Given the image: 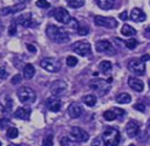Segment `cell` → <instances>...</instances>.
<instances>
[{"label":"cell","mask_w":150,"mask_h":146,"mask_svg":"<svg viewBox=\"0 0 150 146\" xmlns=\"http://www.w3.org/2000/svg\"><path fill=\"white\" fill-rule=\"evenodd\" d=\"M46 34L52 41L56 43H67L70 40L69 34L66 32V29L55 25H48L46 28Z\"/></svg>","instance_id":"obj_1"},{"label":"cell","mask_w":150,"mask_h":146,"mask_svg":"<svg viewBox=\"0 0 150 146\" xmlns=\"http://www.w3.org/2000/svg\"><path fill=\"white\" fill-rule=\"evenodd\" d=\"M102 140L105 146H117L121 140V134L115 127L108 126L102 134Z\"/></svg>","instance_id":"obj_2"},{"label":"cell","mask_w":150,"mask_h":146,"mask_svg":"<svg viewBox=\"0 0 150 146\" xmlns=\"http://www.w3.org/2000/svg\"><path fill=\"white\" fill-rule=\"evenodd\" d=\"M18 95V98L21 103H25V104H29V103H33L36 98V93L35 91L29 88V86H22L16 92Z\"/></svg>","instance_id":"obj_3"},{"label":"cell","mask_w":150,"mask_h":146,"mask_svg":"<svg viewBox=\"0 0 150 146\" xmlns=\"http://www.w3.org/2000/svg\"><path fill=\"white\" fill-rule=\"evenodd\" d=\"M40 65H41L42 69H45V70H47L49 72H57L60 70V68H61L60 62L57 60L53 58V57H46V58L41 60Z\"/></svg>","instance_id":"obj_4"},{"label":"cell","mask_w":150,"mask_h":146,"mask_svg":"<svg viewBox=\"0 0 150 146\" xmlns=\"http://www.w3.org/2000/svg\"><path fill=\"white\" fill-rule=\"evenodd\" d=\"M128 69L135 74V75H138V76H142L144 75L145 72V64L142 60H138V58H132L129 61L128 63Z\"/></svg>","instance_id":"obj_5"},{"label":"cell","mask_w":150,"mask_h":146,"mask_svg":"<svg viewBox=\"0 0 150 146\" xmlns=\"http://www.w3.org/2000/svg\"><path fill=\"white\" fill-rule=\"evenodd\" d=\"M71 49L80 56H88L91 51L90 43L87 41H77L71 46Z\"/></svg>","instance_id":"obj_6"},{"label":"cell","mask_w":150,"mask_h":146,"mask_svg":"<svg viewBox=\"0 0 150 146\" xmlns=\"http://www.w3.org/2000/svg\"><path fill=\"white\" fill-rule=\"evenodd\" d=\"M95 25L100 26V27H104L108 29H112L116 28L117 26V21L114 18H107V16H101V15H96L94 18Z\"/></svg>","instance_id":"obj_7"},{"label":"cell","mask_w":150,"mask_h":146,"mask_svg":"<svg viewBox=\"0 0 150 146\" xmlns=\"http://www.w3.org/2000/svg\"><path fill=\"white\" fill-rule=\"evenodd\" d=\"M89 86H90V89L95 90L100 96L105 95L109 91V89H110L109 83L105 82V81H103V79H95V81H93L89 84Z\"/></svg>","instance_id":"obj_8"},{"label":"cell","mask_w":150,"mask_h":146,"mask_svg":"<svg viewBox=\"0 0 150 146\" xmlns=\"http://www.w3.org/2000/svg\"><path fill=\"white\" fill-rule=\"evenodd\" d=\"M70 135L73 137L74 140H76V141H79V142H86V141H88V139H89L88 132L84 131V130L81 128V127H77V126H75V127H73V128L70 130Z\"/></svg>","instance_id":"obj_9"},{"label":"cell","mask_w":150,"mask_h":146,"mask_svg":"<svg viewBox=\"0 0 150 146\" xmlns=\"http://www.w3.org/2000/svg\"><path fill=\"white\" fill-rule=\"evenodd\" d=\"M66 89H67V84L64 81H61V79H57V81H54L50 85V92L53 96H60V95H63L66 92Z\"/></svg>","instance_id":"obj_10"},{"label":"cell","mask_w":150,"mask_h":146,"mask_svg":"<svg viewBox=\"0 0 150 146\" xmlns=\"http://www.w3.org/2000/svg\"><path fill=\"white\" fill-rule=\"evenodd\" d=\"M53 14H54L55 20L59 21L60 23H64V25H67V23L70 21V15H69L68 11L64 9V8H62V7L56 8V9L54 11Z\"/></svg>","instance_id":"obj_11"},{"label":"cell","mask_w":150,"mask_h":146,"mask_svg":"<svg viewBox=\"0 0 150 146\" xmlns=\"http://www.w3.org/2000/svg\"><path fill=\"white\" fill-rule=\"evenodd\" d=\"M95 49L98 53H105V54H111L114 53V48L112 44L110 43V41L108 40H100L96 42L95 44Z\"/></svg>","instance_id":"obj_12"},{"label":"cell","mask_w":150,"mask_h":146,"mask_svg":"<svg viewBox=\"0 0 150 146\" xmlns=\"http://www.w3.org/2000/svg\"><path fill=\"white\" fill-rule=\"evenodd\" d=\"M125 132H127L128 137L135 138L138 134V132H139V123L136 121V120L128 121V124L125 125Z\"/></svg>","instance_id":"obj_13"},{"label":"cell","mask_w":150,"mask_h":146,"mask_svg":"<svg viewBox=\"0 0 150 146\" xmlns=\"http://www.w3.org/2000/svg\"><path fill=\"white\" fill-rule=\"evenodd\" d=\"M46 105L47 107L53 111V112H59L60 109H61V100L59 99V97L56 96H53V97H49L47 100H46Z\"/></svg>","instance_id":"obj_14"},{"label":"cell","mask_w":150,"mask_h":146,"mask_svg":"<svg viewBox=\"0 0 150 146\" xmlns=\"http://www.w3.org/2000/svg\"><path fill=\"white\" fill-rule=\"evenodd\" d=\"M25 8V5L23 4H18L15 6H7V7H4L0 9V14L1 15H9V14H14V13H18L20 11H22Z\"/></svg>","instance_id":"obj_15"},{"label":"cell","mask_w":150,"mask_h":146,"mask_svg":"<svg viewBox=\"0 0 150 146\" xmlns=\"http://www.w3.org/2000/svg\"><path fill=\"white\" fill-rule=\"evenodd\" d=\"M16 22H19L20 25H22L23 27H35V21L32 20V16H30L29 13L23 14V15H20L16 19Z\"/></svg>","instance_id":"obj_16"},{"label":"cell","mask_w":150,"mask_h":146,"mask_svg":"<svg viewBox=\"0 0 150 146\" xmlns=\"http://www.w3.org/2000/svg\"><path fill=\"white\" fill-rule=\"evenodd\" d=\"M128 84H129V86H130L131 89H134L135 91H138V92H142L143 89H144L143 82H142L139 78H136V77H129Z\"/></svg>","instance_id":"obj_17"},{"label":"cell","mask_w":150,"mask_h":146,"mask_svg":"<svg viewBox=\"0 0 150 146\" xmlns=\"http://www.w3.org/2000/svg\"><path fill=\"white\" fill-rule=\"evenodd\" d=\"M130 18H131V20L135 21V22H143V21L146 19V15H145V13H144L142 9H139V8H134V9L131 11Z\"/></svg>","instance_id":"obj_18"},{"label":"cell","mask_w":150,"mask_h":146,"mask_svg":"<svg viewBox=\"0 0 150 146\" xmlns=\"http://www.w3.org/2000/svg\"><path fill=\"white\" fill-rule=\"evenodd\" d=\"M68 114L71 117V118H77L82 114V107L80 104L77 103H71L69 106H68Z\"/></svg>","instance_id":"obj_19"},{"label":"cell","mask_w":150,"mask_h":146,"mask_svg":"<svg viewBox=\"0 0 150 146\" xmlns=\"http://www.w3.org/2000/svg\"><path fill=\"white\" fill-rule=\"evenodd\" d=\"M29 116H30V109L29 107H19L14 112V117L15 118L23 119V120H27L29 118Z\"/></svg>","instance_id":"obj_20"},{"label":"cell","mask_w":150,"mask_h":146,"mask_svg":"<svg viewBox=\"0 0 150 146\" xmlns=\"http://www.w3.org/2000/svg\"><path fill=\"white\" fill-rule=\"evenodd\" d=\"M96 4L100 8L108 11V9H111L114 7L115 0H96Z\"/></svg>","instance_id":"obj_21"},{"label":"cell","mask_w":150,"mask_h":146,"mask_svg":"<svg viewBox=\"0 0 150 146\" xmlns=\"http://www.w3.org/2000/svg\"><path fill=\"white\" fill-rule=\"evenodd\" d=\"M34 75H35V69H34V67H33L30 63L26 64V65L23 67V77H25L26 79H30V78H33Z\"/></svg>","instance_id":"obj_22"},{"label":"cell","mask_w":150,"mask_h":146,"mask_svg":"<svg viewBox=\"0 0 150 146\" xmlns=\"http://www.w3.org/2000/svg\"><path fill=\"white\" fill-rule=\"evenodd\" d=\"M121 34L124 36H134L136 34V30H135V28H132L129 25H123L121 28Z\"/></svg>","instance_id":"obj_23"},{"label":"cell","mask_w":150,"mask_h":146,"mask_svg":"<svg viewBox=\"0 0 150 146\" xmlns=\"http://www.w3.org/2000/svg\"><path fill=\"white\" fill-rule=\"evenodd\" d=\"M116 102H117L118 104H128V103L131 102V97H130V95L123 92V93L117 95V97H116Z\"/></svg>","instance_id":"obj_24"},{"label":"cell","mask_w":150,"mask_h":146,"mask_svg":"<svg viewBox=\"0 0 150 146\" xmlns=\"http://www.w3.org/2000/svg\"><path fill=\"white\" fill-rule=\"evenodd\" d=\"M83 103L88 106H94L96 104V97L94 95H86L83 98H82Z\"/></svg>","instance_id":"obj_25"},{"label":"cell","mask_w":150,"mask_h":146,"mask_svg":"<svg viewBox=\"0 0 150 146\" xmlns=\"http://www.w3.org/2000/svg\"><path fill=\"white\" fill-rule=\"evenodd\" d=\"M111 67L112 65H111V63L109 61H102L100 63V65H98V68H100V70L102 72H109L111 70Z\"/></svg>","instance_id":"obj_26"},{"label":"cell","mask_w":150,"mask_h":146,"mask_svg":"<svg viewBox=\"0 0 150 146\" xmlns=\"http://www.w3.org/2000/svg\"><path fill=\"white\" fill-rule=\"evenodd\" d=\"M103 118L108 121H111V120H115L117 118V116L112 110H107V111L103 112Z\"/></svg>","instance_id":"obj_27"},{"label":"cell","mask_w":150,"mask_h":146,"mask_svg":"<svg viewBox=\"0 0 150 146\" xmlns=\"http://www.w3.org/2000/svg\"><path fill=\"white\" fill-rule=\"evenodd\" d=\"M67 4L71 8H80L84 5V0H67Z\"/></svg>","instance_id":"obj_28"},{"label":"cell","mask_w":150,"mask_h":146,"mask_svg":"<svg viewBox=\"0 0 150 146\" xmlns=\"http://www.w3.org/2000/svg\"><path fill=\"white\" fill-rule=\"evenodd\" d=\"M60 144H61V146H75L74 141L69 137H61Z\"/></svg>","instance_id":"obj_29"},{"label":"cell","mask_w":150,"mask_h":146,"mask_svg":"<svg viewBox=\"0 0 150 146\" xmlns=\"http://www.w3.org/2000/svg\"><path fill=\"white\" fill-rule=\"evenodd\" d=\"M77 33H79V35H81V36H84V35H87L88 33H89V28H88V26L87 25H79V27H77Z\"/></svg>","instance_id":"obj_30"},{"label":"cell","mask_w":150,"mask_h":146,"mask_svg":"<svg viewBox=\"0 0 150 146\" xmlns=\"http://www.w3.org/2000/svg\"><path fill=\"white\" fill-rule=\"evenodd\" d=\"M18 134H19V131L16 127H8V130H7V137L8 138L14 139L18 137Z\"/></svg>","instance_id":"obj_31"},{"label":"cell","mask_w":150,"mask_h":146,"mask_svg":"<svg viewBox=\"0 0 150 146\" xmlns=\"http://www.w3.org/2000/svg\"><path fill=\"white\" fill-rule=\"evenodd\" d=\"M42 146H53V135L47 134L42 140Z\"/></svg>","instance_id":"obj_32"},{"label":"cell","mask_w":150,"mask_h":146,"mask_svg":"<svg viewBox=\"0 0 150 146\" xmlns=\"http://www.w3.org/2000/svg\"><path fill=\"white\" fill-rule=\"evenodd\" d=\"M124 44H125V47H127L128 49H134V48H136V46H137V41H136L135 39H129V40H127V41L124 42Z\"/></svg>","instance_id":"obj_33"},{"label":"cell","mask_w":150,"mask_h":146,"mask_svg":"<svg viewBox=\"0 0 150 146\" xmlns=\"http://www.w3.org/2000/svg\"><path fill=\"white\" fill-rule=\"evenodd\" d=\"M66 62H67V64H68L69 67H75V65L77 64V58H76L75 56H68Z\"/></svg>","instance_id":"obj_34"},{"label":"cell","mask_w":150,"mask_h":146,"mask_svg":"<svg viewBox=\"0 0 150 146\" xmlns=\"http://www.w3.org/2000/svg\"><path fill=\"white\" fill-rule=\"evenodd\" d=\"M36 6L40 7V8H48L50 5H49V2L47 0H38L36 1Z\"/></svg>","instance_id":"obj_35"},{"label":"cell","mask_w":150,"mask_h":146,"mask_svg":"<svg viewBox=\"0 0 150 146\" xmlns=\"http://www.w3.org/2000/svg\"><path fill=\"white\" fill-rule=\"evenodd\" d=\"M134 109H136L137 111H141V112H144L145 111V105L143 103H137L134 105Z\"/></svg>","instance_id":"obj_36"},{"label":"cell","mask_w":150,"mask_h":146,"mask_svg":"<svg viewBox=\"0 0 150 146\" xmlns=\"http://www.w3.org/2000/svg\"><path fill=\"white\" fill-rule=\"evenodd\" d=\"M67 25H69L70 28H73V29H77V27H79V22H77L75 19H70V21H69Z\"/></svg>","instance_id":"obj_37"},{"label":"cell","mask_w":150,"mask_h":146,"mask_svg":"<svg viewBox=\"0 0 150 146\" xmlns=\"http://www.w3.org/2000/svg\"><path fill=\"white\" fill-rule=\"evenodd\" d=\"M21 79H22V77H21V75H15L13 78H12V83L13 84H19L20 82H21Z\"/></svg>","instance_id":"obj_38"},{"label":"cell","mask_w":150,"mask_h":146,"mask_svg":"<svg viewBox=\"0 0 150 146\" xmlns=\"http://www.w3.org/2000/svg\"><path fill=\"white\" fill-rule=\"evenodd\" d=\"M7 76H8V74H7L6 69L1 67V68H0V78H1V79H5V78H7Z\"/></svg>","instance_id":"obj_39"},{"label":"cell","mask_w":150,"mask_h":146,"mask_svg":"<svg viewBox=\"0 0 150 146\" xmlns=\"http://www.w3.org/2000/svg\"><path fill=\"white\" fill-rule=\"evenodd\" d=\"M15 32H16V26H15L14 23H12V25L9 26L8 34H9V35H14V34H15Z\"/></svg>","instance_id":"obj_40"},{"label":"cell","mask_w":150,"mask_h":146,"mask_svg":"<svg viewBox=\"0 0 150 146\" xmlns=\"http://www.w3.org/2000/svg\"><path fill=\"white\" fill-rule=\"evenodd\" d=\"M112 111L116 113V116H117V117H118V116H123V114H124V110L118 109V107H112Z\"/></svg>","instance_id":"obj_41"},{"label":"cell","mask_w":150,"mask_h":146,"mask_svg":"<svg viewBox=\"0 0 150 146\" xmlns=\"http://www.w3.org/2000/svg\"><path fill=\"white\" fill-rule=\"evenodd\" d=\"M120 19L123 20V21L127 20V19H128V14H127V12H122V13L120 14Z\"/></svg>","instance_id":"obj_42"},{"label":"cell","mask_w":150,"mask_h":146,"mask_svg":"<svg viewBox=\"0 0 150 146\" xmlns=\"http://www.w3.org/2000/svg\"><path fill=\"white\" fill-rule=\"evenodd\" d=\"M8 123V119H6V118H2V119H0V127L1 128H4V124L6 125Z\"/></svg>","instance_id":"obj_43"},{"label":"cell","mask_w":150,"mask_h":146,"mask_svg":"<svg viewBox=\"0 0 150 146\" xmlns=\"http://www.w3.org/2000/svg\"><path fill=\"white\" fill-rule=\"evenodd\" d=\"M27 48H28V50H30V51H33V53H35V51H36L35 47H34V46H32V44H28V46H27Z\"/></svg>","instance_id":"obj_44"},{"label":"cell","mask_w":150,"mask_h":146,"mask_svg":"<svg viewBox=\"0 0 150 146\" xmlns=\"http://www.w3.org/2000/svg\"><path fill=\"white\" fill-rule=\"evenodd\" d=\"M144 34H145V37H150V28H149V27H146V28H145Z\"/></svg>","instance_id":"obj_45"},{"label":"cell","mask_w":150,"mask_h":146,"mask_svg":"<svg viewBox=\"0 0 150 146\" xmlns=\"http://www.w3.org/2000/svg\"><path fill=\"white\" fill-rule=\"evenodd\" d=\"M149 58H150V57H149V56H148V55H144V56H143V57H142V58H141V60H142V61H143V62H144V61H146V60H149Z\"/></svg>","instance_id":"obj_46"},{"label":"cell","mask_w":150,"mask_h":146,"mask_svg":"<svg viewBox=\"0 0 150 146\" xmlns=\"http://www.w3.org/2000/svg\"><path fill=\"white\" fill-rule=\"evenodd\" d=\"M91 146H98V140H97V139H95V141H93Z\"/></svg>","instance_id":"obj_47"},{"label":"cell","mask_w":150,"mask_h":146,"mask_svg":"<svg viewBox=\"0 0 150 146\" xmlns=\"http://www.w3.org/2000/svg\"><path fill=\"white\" fill-rule=\"evenodd\" d=\"M146 125H148V127H149V128H150V119H149V120H148V124H146Z\"/></svg>","instance_id":"obj_48"},{"label":"cell","mask_w":150,"mask_h":146,"mask_svg":"<svg viewBox=\"0 0 150 146\" xmlns=\"http://www.w3.org/2000/svg\"><path fill=\"white\" fill-rule=\"evenodd\" d=\"M148 84H149V88H150V79H149V82H148Z\"/></svg>","instance_id":"obj_49"},{"label":"cell","mask_w":150,"mask_h":146,"mask_svg":"<svg viewBox=\"0 0 150 146\" xmlns=\"http://www.w3.org/2000/svg\"><path fill=\"white\" fill-rule=\"evenodd\" d=\"M129 146H135V145H129Z\"/></svg>","instance_id":"obj_50"},{"label":"cell","mask_w":150,"mask_h":146,"mask_svg":"<svg viewBox=\"0 0 150 146\" xmlns=\"http://www.w3.org/2000/svg\"><path fill=\"white\" fill-rule=\"evenodd\" d=\"M0 146H1V142H0Z\"/></svg>","instance_id":"obj_51"}]
</instances>
